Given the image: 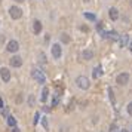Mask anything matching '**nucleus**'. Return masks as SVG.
<instances>
[{
	"mask_svg": "<svg viewBox=\"0 0 132 132\" xmlns=\"http://www.w3.org/2000/svg\"><path fill=\"white\" fill-rule=\"evenodd\" d=\"M76 85L79 86L80 89H89V86H91V82H89L88 77H85V76H79L77 79H76Z\"/></svg>",
	"mask_w": 132,
	"mask_h": 132,
	"instance_id": "nucleus-1",
	"label": "nucleus"
},
{
	"mask_svg": "<svg viewBox=\"0 0 132 132\" xmlns=\"http://www.w3.org/2000/svg\"><path fill=\"white\" fill-rule=\"evenodd\" d=\"M31 76L34 77V80L37 82V83H45V82H46V77H45L43 71L39 70V68H33V71H31Z\"/></svg>",
	"mask_w": 132,
	"mask_h": 132,
	"instance_id": "nucleus-2",
	"label": "nucleus"
},
{
	"mask_svg": "<svg viewBox=\"0 0 132 132\" xmlns=\"http://www.w3.org/2000/svg\"><path fill=\"white\" fill-rule=\"evenodd\" d=\"M51 53L55 60H60L61 58V53H62V49H61V45L60 43H53L52 48H51Z\"/></svg>",
	"mask_w": 132,
	"mask_h": 132,
	"instance_id": "nucleus-3",
	"label": "nucleus"
},
{
	"mask_svg": "<svg viewBox=\"0 0 132 132\" xmlns=\"http://www.w3.org/2000/svg\"><path fill=\"white\" fill-rule=\"evenodd\" d=\"M9 15L12 19H19V18L22 17V10L21 8H18V6H12V8L9 9Z\"/></svg>",
	"mask_w": 132,
	"mask_h": 132,
	"instance_id": "nucleus-4",
	"label": "nucleus"
},
{
	"mask_svg": "<svg viewBox=\"0 0 132 132\" xmlns=\"http://www.w3.org/2000/svg\"><path fill=\"white\" fill-rule=\"evenodd\" d=\"M128 82H129V74H128V73H120V74H117V77H116V83H117V85L123 86Z\"/></svg>",
	"mask_w": 132,
	"mask_h": 132,
	"instance_id": "nucleus-5",
	"label": "nucleus"
},
{
	"mask_svg": "<svg viewBox=\"0 0 132 132\" xmlns=\"http://www.w3.org/2000/svg\"><path fill=\"white\" fill-rule=\"evenodd\" d=\"M9 62H10L12 67H21V65H22V58H21L19 55H15V56H12V58L9 60Z\"/></svg>",
	"mask_w": 132,
	"mask_h": 132,
	"instance_id": "nucleus-6",
	"label": "nucleus"
},
{
	"mask_svg": "<svg viewBox=\"0 0 132 132\" xmlns=\"http://www.w3.org/2000/svg\"><path fill=\"white\" fill-rule=\"evenodd\" d=\"M6 49H8L9 52H18V49H19V43H18L17 40H10L6 46Z\"/></svg>",
	"mask_w": 132,
	"mask_h": 132,
	"instance_id": "nucleus-7",
	"label": "nucleus"
},
{
	"mask_svg": "<svg viewBox=\"0 0 132 132\" xmlns=\"http://www.w3.org/2000/svg\"><path fill=\"white\" fill-rule=\"evenodd\" d=\"M0 76H2V80L3 82H9L10 80V71H9V68H2L0 70Z\"/></svg>",
	"mask_w": 132,
	"mask_h": 132,
	"instance_id": "nucleus-8",
	"label": "nucleus"
},
{
	"mask_svg": "<svg viewBox=\"0 0 132 132\" xmlns=\"http://www.w3.org/2000/svg\"><path fill=\"white\" fill-rule=\"evenodd\" d=\"M42 22L39 21V19H36L34 22H33V31H34V34H40V31H42Z\"/></svg>",
	"mask_w": 132,
	"mask_h": 132,
	"instance_id": "nucleus-9",
	"label": "nucleus"
},
{
	"mask_svg": "<svg viewBox=\"0 0 132 132\" xmlns=\"http://www.w3.org/2000/svg\"><path fill=\"white\" fill-rule=\"evenodd\" d=\"M82 56H83V60L89 61V60H92V58H94V52H92L91 49H85V51L82 52Z\"/></svg>",
	"mask_w": 132,
	"mask_h": 132,
	"instance_id": "nucleus-10",
	"label": "nucleus"
},
{
	"mask_svg": "<svg viewBox=\"0 0 132 132\" xmlns=\"http://www.w3.org/2000/svg\"><path fill=\"white\" fill-rule=\"evenodd\" d=\"M108 15H110V18H111L113 21H116V19L119 18V10L116 8H110L108 9Z\"/></svg>",
	"mask_w": 132,
	"mask_h": 132,
	"instance_id": "nucleus-11",
	"label": "nucleus"
},
{
	"mask_svg": "<svg viewBox=\"0 0 132 132\" xmlns=\"http://www.w3.org/2000/svg\"><path fill=\"white\" fill-rule=\"evenodd\" d=\"M104 37H107V39H110V40H117L119 39V34L116 33V31H108V33H104Z\"/></svg>",
	"mask_w": 132,
	"mask_h": 132,
	"instance_id": "nucleus-12",
	"label": "nucleus"
},
{
	"mask_svg": "<svg viewBox=\"0 0 132 132\" xmlns=\"http://www.w3.org/2000/svg\"><path fill=\"white\" fill-rule=\"evenodd\" d=\"M128 42H129V36H128V34H123L122 37H120V40H119L120 48H125V46L128 45Z\"/></svg>",
	"mask_w": 132,
	"mask_h": 132,
	"instance_id": "nucleus-13",
	"label": "nucleus"
},
{
	"mask_svg": "<svg viewBox=\"0 0 132 132\" xmlns=\"http://www.w3.org/2000/svg\"><path fill=\"white\" fill-rule=\"evenodd\" d=\"M92 76H94V79H98L99 76H102V68H101V67H95V68H94V73H92Z\"/></svg>",
	"mask_w": 132,
	"mask_h": 132,
	"instance_id": "nucleus-14",
	"label": "nucleus"
},
{
	"mask_svg": "<svg viewBox=\"0 0 132 132\" xmlns=\"http://www.w3.org/2000/svg\"><path fill=\"white\" fill-rule=\"evenodd\" d=\"M48 95H49V89L45 86L43 91H42V97H40V101H42V102H45V101L48 99Z\"/></svg>",
	"mask_w": 132,
	"mask_h": 132,
	"instance_id": "nucleus-15",
	"label": "nucleus"
},
{
	"mask_svg": "<svg viewBox=\"0 0 132 132\" xmlns=\"http://www.w3.org/2000/svg\"><path fill=\"white\" fill-rule=\"evenodd\" d=\"M8 125L12 126V128H15V126H17V119L12 117V116H8Z\"/></svg>",
	"mask_w": 132,
	"mask_h": 132,
	"instance_id": "nucleus-16",
	"label": "nucleus"
},
{
	"mask_svg": "<svg viewBox=\"0 0 132 132\" xmlns=\"http://www.w3.org/2000/svg\"><path fill=\"white\" fill-rule=\"evenodd\" d=\"M58 102H60V94L56 92V94L53 95V99H52V107H56L58 106Z\"/></svg>",
	"mask_w": 132,
	"mask_h": 132,
	"instance_id": "nucleus-17",
	"label": "nucleus"
},
{
	"mask_svg": "<svg viewBox=\"0 0 132 132\" xmlns=\"http://www.w3.org/2000/svg\"><path fill=\"white\" fill-rule=\"evenodd\" d=\"M61 42H62V43H70V37H68V34L62 33V34H61Z\"/></svg>",
	"mask_w": 132,
	"mask_h": 132,
	"instance_id": "nucleus-18",
	"label": "nucleus"
},
{
	"mask_svg": "<svg viewBox=\"0 0 132 132\" xmlns=\"http://www.w3.org/2000/svg\"><path fill=\"white\" fill-rule=\"evenodd\" d=\"M108 97H110V101H111V102H114V92H113L111 88L108 89Z\"/></svg>",
	"mask_w": 132,
	"mask_h": 132,
	"instance_id": "nucleus-19",
	"label": "nucleus"
},
{
	"mask_svg": "<svg viewBox=\"0 0 132 132\" xmlns=\"http://www.w3.org/2000/svg\"><path fill=\"white\" fill-rule=\"evenodd\" d=\"M85 18L89 19V21H95V15H94V13H88V12H86V13H85Z\"/></svg>",
	"mask_w": 132,
	"mask_h": 132,
	"instance_id": "nucleus-20",
	"label": "nucleus"
},
{
	"mask_svg": "<svg viewBox=\"0 0 132 132\" xmlns=\"http://www.w3.org/2000/svg\"><path fill=\"white\" fill-rule=\"evenodd\" d=\"M110 132H120L119 131V128H117V125L116 123H113L111 126H110Z\"/></svg>",
	"mask_w": 132,
	"mask_h": 132,
	"instance_id": "nucleus-21",
	"label": "nucleus"
},
{
	"mask_svg": "<svg viewBox=\"0 0 132 132\" xmlns=\"http://www.w3.org/2000/svg\"><path fill=\"white\" fill-rule=\"evenodd\" d=\"M42 123H43V128H45V129H48V119H46V117H43V119H42Z\"/></svg>",
	"mask_w": 132,
	"mask_h": 132,
	"instance_id": "nucleus-22",
	"label": "nucleus"
},
{
	"mask_svg": "<svg viewBox=\"0 0 132 132\" xmlns=\"http://www.w3.org/2000/svg\"><path fill=\"white\" fill-rule=\"evenodd\" d=\"M128 114L132 116V102H129V104H128Z\"/></svg>",
	"mask_w": 132,
	"mask_h": 132,
	"instance_id": "nucleus-23",
	"label": "nucleus"
},
{
	"mask_svg": "<svg viewBox=\"0 0 132 132\" xmlns=\"http://www.w3.org/2000/svg\"><path fill=\"white\" fill-rule=\"evenodd\" d=\"M39 117H40V114H39V113H36V114H34V125H37V122H39Z\"/></svg>",
	"mask_w": 132,
	"mask_h": 132,
	"instance_id": "nucleus-24",
	"label": "nucleus"
},
{
	"mask_svg": "<svg viewBox=\"0 0 132 132\" xmlns=\"http://www.w3.org/2000/svg\"><path fill=\"white\" fill-rule=\"evenodd\" d=\"M97 30H98V31H99V30H102V22H99V24L97 25Z\"/></svg>",
	"mask_w": 132,
	"mask_h": 132,
	"instance_id": "nucleus-25",
	"label": "nucleus"
},
{
	"mask_svg": "<svg viewBox=\"0 0 132 132\" xmlns=\"http://www.w3.org/2000/svg\"><path fill=\"white\" fill-rule=\"evenodd\" d=\"M40 60H42V62H46V60H45V55H43V53H40Z\"/></svg>",
	"mask_w": 132,
	"mask_h": 132,
	"instance_id": "nucleus-26",
	"label": "nucleus"
},
{
	"mask_svg": "<svg viewBox=\"0 0 132 132\" xmlns=\"http://www.w3.org/2000/svg\"><path fill=\"white\" fill-rule=\"evenodd\" d=\"M0 110H3V101H2V98H0Z\"/></svg>",
	"mask_w": 132,
	"mask_h": 132,
	"instance_id": "nucleus-27",
	"label": "nucleus"
},
{
	"mask_svg": "<svg viewBox=\"0 0 132 132\" xmlns=\"http://www.w3.org/2000/svg\"><path fill=\"white\" fill-rule=\"evenodd\" d=\"M12 132H19V129H18L17 126H15V128H13V129H12Z\"/></svg>",
	"mask_w": 132,
	"mask_h": 132,
	"instance_id": "nucleus-28",
	"label": "nucleus"
},
{
	"mask_svg": "<svg viewBox=\"0 0 132 132\" xmlns=\"http://www.w3.org/2000/svg\"><path fill=\"white\" fill-rule=\"evenodd\" d=\"M129 51L132 52V40H131V43H129Z\"/></svg>",
	"mask_w": 132,
	"mask_h": 132,
	"instance_id": "nucleus-29",
	"label": "nucleus"
},
{
	"mask_svg": "<svg viewBox=\"0 0 132 132\" xmlns=\"http://www.w3.org/2000/svg\"><path fill=\"white\" fill-rule=\"evenodd\" d=\"M18 3H22V2H25V0H17Z\"/></svg>",
	"mask_w": 132,
	"mask_h": 132,
	"instance_id": "nucleus-30",
	"label": "nucleus"
},
{
	"mask_svg": "<svg viewBox=\"0 0 132 132\" xmlns=\"http://www.w3.org/2000/svg\"><path fill=\"white\" fill-rule=\"evenodd\" d=\"M120 132H128V131H126V129H122V131H120Z\"/></svg>",
	"mask_w": 132,
	"mask_h": 132,
	"instance_id": "nucleus-31",
	"label": "nucleus"
},
{
	"mask_svg": "<svg viewBox=\"0 0 132 132\" xmlns=\"http://www.w3.org/2000/svg\"><path fill=\"white\" fill-rule=\"evenodd\" d=\"M83 2H91V0H83Z\"/></svg>",
	"mask_w": 132,
	"mask_h": 132,
	"instance_id": "nucleus-32",
	"label": "nucleus"
},
{
	"mask_svg": "<svg viewBox=\"0 0 132 132\" xmlns=\"http://www.w3.org/2000/svg\"><path fill=\"white\" fill-rule=\"evenodd\" d=\"M131 132H132V126H131Z\"/></svg>",
	"mask_w": 132,
	"mask_h": 132,
	"instance_id": "nucleus-33",
	"label": "nucleus"
}]
</instances>
